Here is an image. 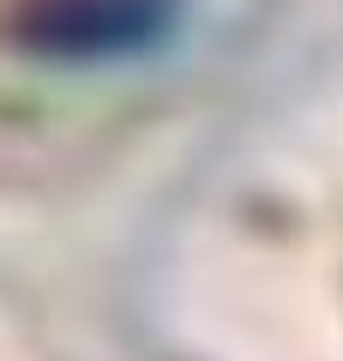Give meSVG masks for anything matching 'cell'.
I'll use <instances>...</instances> for the list:
<instances>
[{
    "label": "cell",
    "instance_id": "6da1fadb",
    "mask_svg": "<svg viewBox=\"0 0 343 361\" xmlns=\"http://www.w3.org/2000/svg\"><path fill=\"white\" fill-rule=\"evenodd\" d=\"M163 0H30L13 18L18 49L42 61H102L151 37Z\"/></svg>",
    "mask_w": 343,
    "mask_h": 361
}]
</instances>
